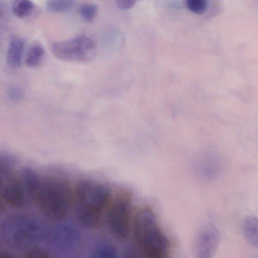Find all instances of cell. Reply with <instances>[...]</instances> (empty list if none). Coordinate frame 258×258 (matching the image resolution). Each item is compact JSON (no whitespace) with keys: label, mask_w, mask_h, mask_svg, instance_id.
<instances>
[{"label":"cell","mask_w":258,"mask_h":258,"mask_svg":"<svg viewBox=\"0 0 258 258\" xmlns=\"http://www.w3.org/2000/svg\"><path fill=\"white\" fill-rule=\"evenodd\" d=\"M6 95L8 98L14 101H20L24 98L23 90L16 85H11L7 87Z\"/></svg>","instance_id":"ac0fdd59"},{"label":"cell","mask_w":258,"mask_h":258,"mask_svg":"<svg viewBox=\"0 0 258 258\" xmlns=\"http://www.w3.org/2000/svg\"><path fill=\"white\" fill-rule=\"evenodd\" d=\"M92 254L95 258H114L117 256V252L113 246L103 244L94 249Z\"/></svg>","instance_id":"2e32d148"},{"label":"cell","mask_w":258,"mask_h":258,"mask_svg":"<svg viewBox=\"0 0 258 258\" xmlns=\"http://www.w3.org/2000/svg\"><path fill=\"white\" fill-rule=\"evenodd\" d=\"M131 197L126 192L117 195L111 203L107 212L108 229L117 239L124 240L131 230Z\"/></svg>","instance_id":"8992f818"},{"label":"cell","mask_w":258,"mask_h":258,"mask_svg":"<svg viewBox=\"0 0 258 258\" xmlns=\"http://www.w3.org/2000/svg\"><path fill=\"white\" fill-rule=\"evenodd\" d=\"M12 160L8 156L0 155V185L2 177L6 171L12 167ZM3 200L0 191V209L3 207Z\"/></svg>","instance_id":"d6986e66"},{"label":"cell","mask_w":258,"mask_h":258,"mask_svg":"<svg viewBox=\"0 0 258 258\" xmlns=\"http://www.w3.org/2000/svg\"><path fill=\"white\" fill-rule=\"evenodd\" d=\"M243 236L246 241L255 248L258 247V223L256 217L249 216L243 220L242 225Z\"/></svg>","instance_id":"8fae6325"},{"label":"cell","mask_w":258,"mask_h":258,"mask_svg":"<svg viewBox=\"0 0 258 258\" xmlns=\"http://www.w3.org/2000/svg\"><path fill=\"white\" fill-rule=\"evenodd\" d=\"M188 9L197 14H203L207 8V0H185Z\"/></svg>","instance_id":"e0dca14e"},{"label":"cell","mask_w":258,"mask_h":258,"mask_svg":"<svg viewBox=\"0 0 258 258\" xmlns=\"http://www.w3.org/2000/svg\"><path fill=\"white\" fill-rule=\"evenodd\" d=\"M98 12V7L95 4L85 3L79 8V13L82 19L85 22L91 23L94 21Z\"/></svg>","instance_id":"9a60e30c"},{"label":"cell","mask_w":258,"mask_h":258,"mask_svg":"<svg viewBox=\"0 0 258 258\" xmlns=\"http://www.w3.org/2000/svg\"><path fill=\"white\" fill-rule=\"evenodd\" d=\"M74 5V0H48L45 8L50 13H63L70 11Z\"/></svg>","instance_id":"5bb4252c"},{"label":"cell","mask_w":258,"mask_h":258,"mask_svg":"<svg viewBox=\"0 0 258 258\" xmlns=\"http://www.w3.org/2000/svg\"><path fill=\"white\" fill-rule=\"evenodd\" d=\"M12 167L3 175L0 185L2 198L10 206L19 209L24 206L27 202V195L20 177L12 171Z\"/></svg>","instance_id":"52a82bcc"},{"label":"cell","mask_w":258,"mask_h":258,"mask_svg":"<svg viewBox=\"0 0 258 258\" xmlns=\"http://www.w3.org/2000/svg\"><path fill=\"white\" fill-rule=\"evenodd\" d=\"M220 234L213 225H207L201 228L194 241V251L200 258L212 257L220 241Z\"/></svg>","instance_id":"ba28073f"},{"label":"cell","mask_w":258,"mask_h":258,"mask_svg":"<svg viewBox=\"0 0 258 258\" xmlns=\"http://www.w3.org/2000/svg\"><path fill=\"white\" fill-rule=\"evenodd\" d=\"M31 198L45 216L52 220H59L69 214L73 195L69 184L62 180L40 179Z\"/></svg>","instance_id":"3957f363"},{"label":"cell","mask_w":258,"mask_h":258,"mask_svg":"<svg viewBox=\"0 0 258 258\" xmlns=\"http://www.w3.org/2000/svg\"><path fill=\"white\" fill-rule=\"evenodd\" d=\"M45 54V50L40 43L36 42L29 48L25 59V64L30 68L38 66L41 62Z\"/></svg>","instance_id":"7c38bea8"},{"label":"cell","mask_w":258,"mask_h":258,"mask_svg":"<svg viewBox=\"0 0 258 258\" xmlns=\"http://www.w3.org/2000/svg\"><path fill=\"white\" fill-rule=\"evenodd\" d=\"M138 0H117L116 6L120 10H126L132 8Z\"/></svg>","instance_id":"44dd1931"},{"label":"cell","mask_w":258,"mask_h":258,"mask_svg":"<svg viewBox=\"0 0 258 258\" xmlns=\"http://www.w3.org/2000/svg\"><path fill=\"white\" fill-rule=\"evenodd\" d=\"M75 197L76 214L79 223L87 229L99 226L103 211L110 203V188L101 183L83 179L76 185Z\"/></svg>","instance_id":"6da1fadb"},{"label":"cell","mask_w":258,"mask_h":258,"mask_svg":"<svg viewBox=\"0 0 258 258\" xmlns=\"http://www.w3.org/2000/svg\"><path fill=\"white\" fill-rule=\"evenodd\" d=\"M39 220L28 214H16L6 219L2 225V234L6 243L15 249L30 248L46 236Z\"/></svg>","instance_id":"277c9868"},{"label":"cell","mask_w":258,"mask_h":258,"mask_svg":"<svg viewBox=\"0 0 258 258\" xmlns=\"http://www.w3.org/2000/svg\"><path fill=\"white\" fill-rule=\"evenodd\" d=\"M26 254V256L28 257L44 258L48 257L45 251L37 247H30Z\"/></svg>","instance_id":"ffe728a7"},{"label":"cell","mask_w":258,"mask_h":258,"mask_svg":"<svg viewBox=\"0 0 258 258\" xmlns=\"http://www.w3.org/2000/svg\"><path fill=\"white\" fill-rule=\"evenodd\" d=\"M132 230L136 245L140 252L147 258L167 256L169 243L160 229L153 211L148 207L136 212Z\"/></svg>","instance_id":"7a4b0ae2"},{"label":"cell","mask_w":258,"mask_h":258,"mask_svg":"<svg viewBox=\"0 0 258 258\" xmlns=\"http://www.w3.org/2000/svg\"><path fill=\"white\" fill-rule=\"evenodd\" d=\"M46 236L54 246L63 250H75L81 244L79 232L70 225H58L47 233Z\"/></svg>","instance_id":"9c48e42d"},{"label":"cell","mask_w":258,"mask_h":258,"mask_svg":"<svg viewBox=\"0 0 258 258\" xmlns=\"http://www.w3.org/2000/svg\"><path fill=\"white\" fill-rule=\"evenodd\" d=\"M24 46V41L20 37H11L7 54V62L10 68L16 69L20 66Z\"/></svg>","instance_id":"30bf717a"},{"label":"cell","mask_w":258,"mask_h":258,"mask_svg":"<svg viewBox=\"0 0 258 258\" xmlns=\"http://www.w3.org/2000/svg\"><path fill=\"white\" fill-rule=\"evenodd\" d=\"M12 7L15 16L24 19L32 14L35 7L31 0H13Z\"/></svg>","instance_id":"4fadbf2b"},{"label":"cell","mask_w":258,"mask_h":258,"mask_svg":"<svg viewBox=\"0 0 258 258\" xmlns=\"http://www.w3.org/2000/svg\"><path fill=\"white\" fill-rule=\"evenodd\" d=\"M51 51L55 57L63 61L86 62L94 57L96 46L91 38L81 34L69 40L54 43Z\"/></svg>","instance_id":"5b68a950"}]
</instances>
